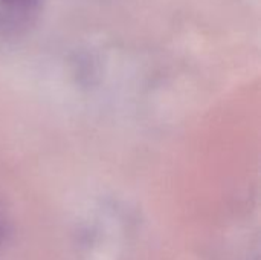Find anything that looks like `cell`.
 I'll list each match as a JSON object with an SVG mask.
<instances>
[{"label": "cell", "mask_w": 261, "mask_h": 260, "mask_svg": "<svg viewBox=\"0 0 261 260\" xmlns=\"http://www.w3.org/2000/svg\"><path fill=\"white\" fill-rule=\"evenodd\" d=\"M43 0H0V37H18L38 20Z\"/></svg>", "instance_id": "obj_1"}, {"label": "cell", "mask_w": 261, "mask_h": 260, "mask_svg": "<svg viewBox=\"0 0 261 260\" xmlns=\"http://www.w3.org/2000/svg\"><path fill=\"white\" fill-rule=\"evenodd\" d=\"M12 231V224H11V218L5 208V205L0 202V248L6 244V241L9 239Z\"/></svg>", "instance_id": "obj_2"}]
</instances>
